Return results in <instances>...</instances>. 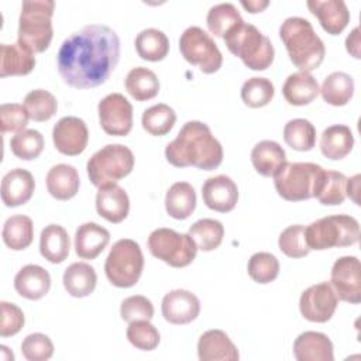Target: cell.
I'll return each mask as SVG.
<instances>
[{"mask_svg":"<svg viewBox=\"0 0 361 361\" xmlns=\"http://www.w3.org/2000/svg\"><path fill=\"white\" fill-rule=\"evenodd\" d=\"M120 59V38L104 24H89L71 34L56 55L58 73L75 89L103 85Z\"/></svg>","mask_w":361,"mask_h":361,"instance_id":"6da1fadb","label":"cell"},{"mask_svg":"<svg viewBox=\"0 0 361 361\" xmlns=\"http://www.w3.org/2000/svg\"><path fill=\"white\" fill-rule=\"evenodd\" d=\"M165 158L176 168L213 171L223 161V147L207 124L192 120L185 123L175 140L165 147Z\"/></svg>","mask_w":361,"mask_h":361,"instance_id":"7a4b0ae2","label":"cell"},{"mask_svg":"<svg viewBox=\"0 0 361 361\" xmlns=\"http://www.w3.org/2000/svg\"><path fill=\"white\" fill-rule=\"evenodd\" d=\"M279 37L288 51L290 62L303 72L319 68L326 48L312 23L303 17H288L279 27Z\"/></svg>","mask_w":361,"mask_h":361,"instance_id":"3957f363","label":"cell"},{"mask_svg":"<svg viewBox=\"0 0 361 361\" xmlns=\"http://www.w3.org/2000/svg\"><path fill=\"white\" fill-rule=\"evenodd\" d=\"M52 0H25L18 18L17 42L32 54L44 52L54 37Z\"/></svg>","mask_w":361,"mask_h":361,"instance_id":"277c9868","label":"cell"},{"mask_svg":"<svg viewBox=\"0 0 361 361\" xmlns=\"http://www.w3.org/2000/svg\"><path fill=\"white\" fill-rule=\"evenodd\" d=\"M223 39L227 49L252 71H265L274 62L275 49L271 39L252 24L243 21Z\"/></svg>","mask_w":361,"mask_h":361,"instance_id":"5b68a950","label":"cell"},{"mask_svg":"<svg viewBox=\"0 0 361 361\" xmlns=\"http://www.w3.org/2000/svg\"><path fill=\"white\" fill-rule=\"evenodd\" d=\"M324 169L313 162H285L272 176L278 195L289 202L316 197Z\"/></svg>","mask_w":361,"mask_h":361,"instance_id":"8992f818","label":"cell"},{"mask_svg":"<svg viewBox=\"0 0 361 361\" xmlns=\"http://www.w3.org/2000/svg\"><path fill=\"white\" fill-rule=\"evenodd\" d=\"M306 244L310 250L350 247L360 240V224L348 214H333L317 219L305 227Z\"/></svg>","mask_w":361,"mask_h":361,"instance_id":"52a82bcc","label":"cell"},{"mask_svg":"<svg viewBox=\"0 0 361 361\" xmlns=\"http://www.w3.org/2000/svg\"><path fill=\"white\" fill-rule=\"evenodd\" d=\"M134 168V154L123 144H107L96 151L86 164L90 182L100 188L126 178Z\"/></svg>","mask_w":361,"mask_h":361,"instance_id":"ba28073f","label":"cell"},{"mask_svg":"<svg viewBox=\"0 0 361 361\" xmlns=\"http://www.w3.org/2000/svg\"><path fill=\"white\" fill-rule=\"evenodd\" d=\"M142 269L144 255L138 243L121 238L113 244L104 262V272L111 285L131 288L141 278Z\"/></svg>","mask_w":361,"mask_h":361,"instance_id":"9c48e42d","label":"cell"},{"mask_svg":"<svg viewBox=\"0 0 361 361\" xmlns=\"http://www.w3.org/2000/svg\"><path fill=\"white\" fill-rule=\"evenodd\" d=\"M147 245L155 258L173 268L188 267L197 252V245L189 233L183 234L166 227L154 230L148 237Z\"/></svg>","mask_w":361,"mask_h":361,"instance_id":"30bf717a","label":"cell"},{"mask_svg":"<svg viewBox=\"0 0 361 361\" xmlns=\"http://www.w3.org/2000/svg\"><path fill=\"white\" fill-rule=\"evenodd\" d=\"M179 51L185 61L203 73H214L223 65V55L214 39L200 27H188L179 38Z\"/></svg>","mask_w":361,"mask_h":361,"instance_id":"8fae6325","label":"cell"},{"mask_svg":"<svg viewBox=\"0 0 361 361\" xmlns=\"http://www.w3.org/2000/svg\"><path fill=\"white\" fill-rule=\"evenodd\" d=\"M99 121L109 135L124 137L133 128V106L121 93H110L99 102Z\"/></svg>","mask_w":361,"mask_h":361,"instance_id":"7c38bea8","label":"cell"},{"mask_svg":"<svg viewBox=\"0 0 361 361\" xmlns=\"http://www.w3.org/2000/svg\"><path fill=\"white\" fill-rule=\"evenodd\" d=\"M338 305V298L329 282H320L305 289L299 299L302 316L313 323L329 322Z\"/></svg>","mask_w":361,"mask_h":361,"instance_id":"4fadbf2b","label":"cell"},{"mask_svg":"<svg viewBox=\"0 0 361 361\" xmlns=\"http://www.w3.org/2000/svg\"><path fill=\"white\" fill-rule=\"evenodd\" d=\"M330 285L338 299L357 305L361 302V265L354 255H344L336 259L331 267Z\"/></svg>","mask_w":361,"mask_h":361,"instance_id":"5bb4252c","label":"cell"},{"mask_svg":"<svg viewBox=\"0 0 361 361\" xmlns=\"http://www.w3.org/2000/svg\"><path fill=\"white\" fill-rule=\"evenodd\" d=\"M52 141L61 154L69 157L79 155L85 151L89 141L87 126L76 116L62 117L52 128Z\"/></svg>","mask_w":361,"mask_h":361,"instance_id":"9a60e30c","label":"cell"},{"mask_svg":"<svg viewBox=\"0 0 361 361\" xmlns=\"http://www.w3.org/2000/svg\"><path fill=\"white\" fill-rule=\"evenodd\" d=\"M161 312L166 322L172 324H188L200 313L199 298L186 289H173L165 293Z\"/></svg>","mask_w":361,"mask_h":361,"instance_id":"2e32d148","label":"cell"},{"mask_svg":"<svg viewBox=\"0 0 361 361\" xmlns=\"http://www.w3.org/2000/svg\"><path fill=\"white\" fill-rule=\"evenodd\" d=\"M202 197L204 204L219 213L231 212L238 200V188L227 175H216L202 186Z\"/></svg>","mask_w":361,"mask_h":361,"instance_id":"e0dca14e","label":"cell"},{"mask_svg":"<svg viewBox=\"0 0 361 361\" xmlns=\"http://www.w3.org/2000/svg\"><path fill=\"white\" fill-rule=\"evenodd\" d=\"M96 210L110 223H121L130 212L127 192L117 183L100 186L96 193Z\"/></svg>","mask_w":361,"mask_h":361,"instance_id":"ac0fdd59","label":"cell"},{"mask_svg":"<svg viewBox=\"0 0 361 361\" xmlns=\"http://www.w3.org/2000/svg\"><path fill=\"white\" fill-rule=\"evenodd\" d=\"M197 357L200 361H237L240 354L226 331L212 329L199 337Z\"/></svg>","mask_w":361,"mask_h":361,"instance_id":"d6986e66","label":"cell"},{"mask_svg":"<svg viewBox=\"0 0 361 361\" xmlns=\"http://www.w3.org/2000/svg\"><path fill=\"white\" fill-rule=\"evenodd\" d=\"M306 4L330 35H338L350 23V11L343 0H309Z\"/></svg>","mask_w":361,"mask_h":361,"instance_id":"ffe728a7","label":"cell"},{"mask_svg":"<svg viewBox=\"0 0 361 361\" xmlns=\"http://www.w3.org/2000/svg\"><path fill=\"white\" fill-rule=\"evenodd\" d=\"M35 189V180L30 171L14 168L1 179V200L7 207H17L27 203Z\"/></svg>","mask_w":361,"mask_h":361,"instance_id":"44dd1931","label":"cell"},{"mask_svg":"<svg viewBox=\"0 0 361 361\" xmlns=\"http://www.w3.org/2000/svg\"><path fill=\"white\" fill-rule=\"evenodd\" d=\"M51 288L49 272L35 264L24 265L14 276L16 292L30 300L44 298Z\"/></svg>","mask_w":361,"mask_h":361,"instance_id":"7402d4cb","label":"cell"},{"mask_svg":"<svg viewBox=\"0 0 361 361\" xmlns=\"http://www.w3.org/2000/svg\"><path fill=\"white\" fill-rule=\"evenodd\" d=\"M293 357L298 361H333V343L319 331H303L293 343Z\"/></svg>","mask_w":361,"mask_h":361,"instance_id":"603a6c76","label":"cell"},{"mask_svg":"<svg viewBox=\"0 0 361 361\" xmlns=\"http://www.w3.org/2000/svg\"><path fill=\"white\" fill-rule=\"evenodd\" d=\"M110 233L103 226L87 221L78 227L75 233V252L82 259H94L107 247Z\"/></svg>","mask_w":361,"mask_h":361,"instance_id":"cb8c5ba5","label":"cell"},{"mask_svg":"<svg viewBox=\"0 0 361 361\" xmlns=\"http://www.w3.org/2000/svg\"><path fill=\"white\" fill-rule=\"evenodd\" d=\"M319 93L320 87L317 80L310 72L303 71L290 73L282 86V94L292 106H306L312 103Z\"/></svg>","mask_w":361,"mask_h":361,"instance_id":"d4e9b609","label":"cell"},{"mask_svg":"<svg viewBox=\"0 0 361 361\" xmlns=\"http://www.w3.org/2000/svg\"><path fill=\"white\" fill-rule=\"evenodd\" d=\"M35 66V56L31 51L16 44L0 45V76H24Z\"/></svg>","mask_w":361,"mask_h":361,"instance_id":"484cf974","label":"cell"},{"mask_svg":"<svg viewBox=\"0 0 361 361\" xmlns=\"http://www.w3.org/2000/svg\"><path fill=\"white\" fill-rule=\"evenodd\" d=\"M47 189L58 200L72 199L80 186L79 173L75 166L68 164L54 165L47 173Z\"/></svg>","mask_w":361,"mask_h":361,"instance_id":"4316f807","label":"cell"},{"mask_svg":"<svg viewBox=\"0 0 361 361\" xmlns=\"http://www.w3.org/2000/svg\"><path fill=\"white\" fill-rule=\"evenodd\" d=\"M251 162L259 175L269 178L286 162V154L276 141L262 140L254 145L251 151Z\"/></svg>","mask_w":361,"mask_h":361,"instance_id":"83f0119b","label":"cell"},{"mask_svg":"<svg viewBox=\"0 0 361 361\" xmlns=\"http://www.w3.org/2000/svg\"><path fill=\"white\" fill-rule=\"evenodd\" d=\"M354 147V135L348 126L333 124L327 127L320 137L322 154L331 159L338 161L345 158Z\"/></svg>","mask_w":361,"mask_h":361,"instance_id":"f1b7e54d","label":"cell"},{"mask_svg":"<svg viewBox=\"0 0 361 361\" xmlns=\"http://www.w3.org/2000/svg\"><path fill=\"white\" fill-rule=\"evenodd\" d=\"M71 250V240L68 231L59 224H48L39 235V252L52 262L59 264L66 259Z\"/></svg>","mask_w":361,"mask_h":361,"instance_id":"f546056e","label":"cell"},{"mask_svg":"<svg viewBox=\"0 0 361 361\" xmlns=\"http://www.w3.org/2000/svg\"><path fill=\"white\" fill-rule=\"evenodd\" d=\"M62 282L71 296L85 298L94 290L97 283V275L90 264L73 262L65 269Z\"/></svg>","mask_w":361,"mask_h":361,"instance_id":"4dcf8cb0","label":"cell"},{"mask_svg":"<svg viewBox=\"0 0 361 361\" xmlns=\"http://www.w3.org/2000/svg\"><path fill=\"white\" fill-rule=\"evenodd\" d=\"M196 207V192L189 182H175L165 195V210L176 220L188 219Z\"/></svg>","mask_w":361,"mask_h":361,"instance_id":"1f68e13d","label":"cell"},{"mask_svg":"<svg viewBox=\"0 0 361 361\" xmlns=\"http://www.w3.org/2000/svg\"><path fill=\"white\" fill-rule=\"evenodd\" d=\"M3 243L13 251H21L31 245L34 238V224L28 216L14 214L4 221L1 230Z\"/></svg>","mask_w":361,"mask_h":361,"instance_id":"d6a6232c","label":"cell"},{"mask_svg":"<svg viewBox=\"0 0 361 361\" xmlns=\"http://www.w3.org/2000/svg\"><path fill=\"white\" fill-rule=\"evenodd\" d=\"M126 90L137 102L154 99L159 92V79L148 68H133L126 76Z\"/></svg>","mask_w":361,"mask_h":361,"instance_id":"836d02e7","label":"cell"},{"mask_svg":"<svg viewBox=\"0 0 361 361\" xmlns=\"http://www.w3.org/2000/svg\"><path fill=\"white\" fill-rule=\"evenodd\" d=\"M135 49L140 58L151 62L162 61L169 52V39L158 28H145L135 37Z\"/></svg>","mask_w":361,"mask_h":361,"instance_id":"e575fe53","label":"cell"},{"mask_svg":"<svg viewBox=\"0 0 361 361\" xmlns=\"http://www.w3.org/2000/svg\"><path fill=\"white\" fill-rule=\"evenodd\" d=\"M322 97L331 106L347 104L354 94V79L345 72H331L322 83Z\"/></svg>","mask_w":361,"mask_h":361,"instance_id":"d590c367","label":"cell"},{"mask_svg":"<svg viewBox=\"0 0 361 361\" xmlns=\"http://www.w3.org/2000/svg\"><path fill=\"white\" fill-rule=\"evenodd\" d=\"M244 20L231 3H219L210 7L206 17L207 28L219 38H224L233 28L241 24Z\"/></svg>","mask_w":361,"mask_h":361,"instance_id":"8d00e7d4","label":"cell"},{"mask_svg":"<svg viewBox=\"0 0 361 361\" xmlns=\"http://www.w3.org/2000/svg\"><path fill=\"white\" fill-rule=\"evenodd\" d=\"M189 235L197 245V250L213 251L224 237V227L221 221L214 219H200L189 227Z\"/></svg>","mask_w":361,"mask_h":361,"instance_id":"74e56055","label":"cell"},{"mask_svg":"<svg viewBox=\"0 0 361 361\" xmlns=\"http://www.w3.org/2000/svg\"><path fill=\"white\" fill-rule=\"evenodd\" d=\"M176 121V113L172 107L165 103L154 104L144 110L141 117L142 128L151 135H165L168 134Z\"/></svg>","mask_w":361,"mask_h":361,"instance_id":"f35d334b","label":"cell"},{"mask_svg":"<svg viewBox=\"0 0 361 361\" xmlns=\"http://www.w3.org/2000/svg\"><path fill=\"white\" fill-rule=\"evenodd\" d=\"M285 142L296 151H310L316 144V128L306 118L289 120L283 127Z\"/></svg>","mask_w":361,"mask_h":361,"instance_id":"ab89813d","label":"cell"},{"mask_svg":"<svg viewBox=\"0 0 361 361\" xmlns=\"http://www.w3.org/2000/svg\"><path fill=\"white\" fill-rule=\"evenodd\" d=\"M24 107L34 121H47L55 116L58 110V102L55 96L44 89H35L25 94Z\"/></svg>","mask_w":361,"mask_h":361,"instance_id":"60d3db41","label":"cell"},{"mask_svg":"<svg viewBox=\"0 0 361 361\" xmlns=\"http://www.w3.org/2000/svg\"><path fill=\"white\" fill-rule=\"evenodd\" d=\"M347 176L337 171H324L322 185L316 193V199L324 206L341 204L345 199Z\"/></svg>","mask_w":361,"mask_h":361,"instance_id":"b9f144b4","label":"cell"},{"mask_svg":"<svg viewBox=\"0 0 361 361\" xmlns=\"http://www.w3.org/2000/svg\"><path fill=\"white\" fill-rule=\"evenodd\" d=\"M275 94L272 82L267 78L254 76L247 79L241 86V100L252 109L267 106Z\"/></svg>","mask_w":361,"mask_h":361,"instance_id":"7bdbcfd3","label":"cell"},{"mask_svg":"<svg viewBox=\"0 0 361 361\" xmlns=\"http://www.w3.org/2000/svg\"><path fill=\"white\" fill-rule=\"evenodd\" d=\"M247 272L257 283H269L279 275V261L271 252H255L248 259Z\"/></svg>","mask_w":361,"mask_h":361,"instance_id":"ee69618b","label":"cell"},{"mask_svg":"<svg viewBox=\"0 0 361 361\" xmlns=\"http://www.w3.org/2000/svg\"><path fill=\"white\" fill-rule=\"evenodd\" d=\"M11 152L24 161H31L39 157L44 149V137L37 130H23L16 133L10 140Z\"/></svg>","mask_w":361,"mask_h":361,"instance_id":"f6af8a7d","label":"cell"},{"mask_svg":"<svg viewBox=\"0 0 361 361\" xmlns=\"http://www.w3.org/2000/svg\"><path fill=\"white\" fill-rule=\"evenodd\" d=\"M127 340L138 350L151 351L155 350L161 341L159 331L149 320H134L130 323L126 331Z\"/></svg>","mask_w":361,"mask_h":361,"instance_id":"bcb514c9","label":"cell"},{"mask_svg":"<svg viewBox=\"0 0 361 361\" xmlns=\"http://www.w3.org/2000/svg\"><path fill=\"white\" fill-rule=\"evenodd\" d=\"M279 250L289 258H302L310 252L305 238V226L292 224L288 226L278 238Z\"/></svg>","mask_w":361,"mask_h":361,"instance_id":"7dc6e473","label":"cell"},{"mask_svg":"<svg viewBox=\"0 0 361 361\" xmlns=\"http://www.w3.org/2000/svg\"><path fill=\"white\" fill-rule=\"evenodd\" d=\"M21 353L28 361H47L54 354V344L47 334H28L21 343Z\"/></svg>","mask_w":361,"mask_h":361,"instance_id":"c3c4849f","label":"cell"},{"mask_svg":"<svg viewBox=\"0 0 361 361\" xmlns=\"http://www.w3.org/2000/svg\"><path fill=\"white\" fill-rule=\"evenodd\" d=\"M120 316L128 323L134 320H151L154 317V305L142 295H133L121 302Z\"/></svg>","mask_w":361,"mask_h":361,"instance_id":"681fc988","label":"cell"},{"mask_svg":"<svg viewBox=\"0 0 361 361\" xmlns=\"http://www.w3.org/2000/svg\"><path fill=\"white\" fill-rule=\"evenodd\" d=\"M30 116L24 104L3 103L0 106V127L1 133H20L25 130Z\"/></svg>","mask_w":361,"mask_h":361,"instance_id":"f907efd6","label":"cell"},{"mask_svg":"<svg viewBox=\"0 0 361 361\" xmlns=\"http://www.w3.org/2000/svg\"><path fill=\"white\" fill-rule=\"evenodd\" d=\"M1 322H0V336L1 337H10L17 334L23 326H24V313L23 310L10 302L1 300Z\"/></svg>","mask_w":361,"mask_h":361,"instance_id":"816d5d0a","label":"cell"},{"mask_svg":"<svg viewBox=\"0 0 361 361\" xmlns=\"http://www.w3.org/2000/svg\"><path fill=\"white\" fill-rule=\"evenodd\" d=\"M345 49L347 52L354 56L355 59H360V28L355 27L345 38Z\"/></svg>","mask_w":361,"mask_h":361,"instance_id":"f5cc1de1","label":"cell"},{"mask_svg":"<svg viewBox=\"0 0 361 361\" xmlns=\"http://www.w3.org/2000/svg\"><path fill=\"white\" fill-rule=\"evenodd\" d=\"M358 180H360V175H354L353 178L347 179V186H345V195L350 196L354 203L360 204L358 203V199H357V192H358Z\"/></svg>","mask_w":361,"mask_h":361,"instance_id":"db71d44e","label":"cell"},{"mask_svg":"<svg viewBox=\"0 0 361 361\" xmlns=\"http://www.w3.org/2000/svg\"><path fill=\"white\" fill-rule=\"evenodd\" d=\"M269 1L268 0H251V1H241V6L244 8H247L250 13H259L262 11L265 7H268Z\"/></svg>","mask_w":361,"mask_h":361,"instance_id":"11a10c76","label":"cell"},{"mask_svg":"<svg viewBox=\"0 0 361 361\" xmlns=\"http://www.w3.org/2000/svg\"><path fill=\"white\" fill-rule=\"evenodd\" d=\"M0 350H1V354H3L1 358H3L4 361H13V360H14V354H13V353H8V348H7L6 345H1Z\"/></svg>","mask_w":361,"mask_h":361,"instance_id":"9f6ffc18","label":"cell"}]
</instances>
